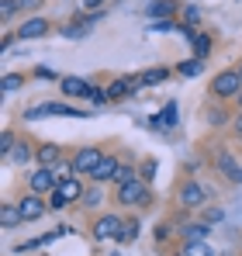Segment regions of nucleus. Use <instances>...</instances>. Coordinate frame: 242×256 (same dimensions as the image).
Instances as JSON below:
<instances>
[{
  "mask_svg": "<svg viewBox=\"0 0 242 256\" xmlns=\"http://www.w3.org/2000/svg\"><path fill=\"white\" fill-rule=\"evenodd\" d=\"M180 18H184L187 28H198L201 24V7L198 4H187V7H180Z\"/></svg>",
  "mask_w": 242,
  "mask_h": 256,
  "instance_id": "4be33fe9",
  "label": "nucleus"
},
{
  "mask_svg": "<svg viewBox=\"0 0 242 256\" xmlns=\"http://www.w3.org/2000/svg\"><path fill=\"white\" fill-rule=\"evenodd\" d=\"M35 160H38V166H48V170H56L59 166V146H38V152H35Z\"/></svg>",
  "mask_w": 242,
  "mask_h": 256,
  "instance_id": "f3484780",
  "label": "nucleus"
},
{
  "mask_svg": "<svg viewBox=\"0 0 242 256\" xmlns=\"http://www.w3.org/2000/svg\"><path fill=\"white\" fill-rule=\"evenodd\" d=\"M180 256H214V250H211L208 242H187V246L180 250Z\"/></svg>",
  "mask_w": 242,
  "mask_h": 256,
  "instance_id": "b1692460",
  "label": "nucleus"
},
{
  "mask_svg": "<svg viewBox=\"0 0 242 256\" xmlns=\"http://www.w3.org/2000/svg\"><path fill=\"white\" fill-rule=\"evenodd\" d=\"M48 208H52V212H62V208H66V201H62V194H59V190H52V194H48Z\"/></svg>",
  "mask_w": 242,
  "mask_h": 256,
  "instance_id": "473e14b6",
  "label": "nucleus"
},
{
  "mask_svg": "<svg viewBox=\"0 0 242 256\" xmlns=\"http://www.w3.org/2000/svg\"><path fill=\"white\" fill-rule=\"evenodd\" d=\"M135 90H138V76H118L114 84H108V97L121 100V97H132Z\"/></svg>",
  "mask_w": 242,
  "mask_h": 256,
  "instance_id": "9b49d317",
  "label": "nucleus"
},
{
  "mask_svg": "<svg viewBox=\"0 0 242 256\" xmlns=\"http://www.w3.org/2000/svg\"><path fill=\"white\" fill-rule=\"evenodd\" d=\"M121 228H124V222H121L118 214H100L97 222H94V239L97 242H108V239H118Z\"/></svg>",
  "mask_w": 242,
  "mask_h": 256,
  "instance_id": "7ed1b4c3",
  "label": "nucleus"
},
{
  "mask_svg": "<svg viewBox=\"0 0 242 256\" xmlns=\"http://www.w3.org/2000/svg\"><path fill=\"white\" fill-rule=\"evenodd\" d=\"M138 173L132 170V166H118V173H114V187H121V184H128V180H135Z\"/></svg>",
  "mask_w": 242,
  "mask_h": 256,
  "instance_id": "7c9ffc66",
  "label": "nucleus"
},
{
  "mask_svg": "<svg viewBox=\"0 0 242 256\" xmlns=\"http://www.w3.org/2000/svg\"><path fill=\"white\" fill-rule=\"evenodd\" d=\"M204 198H208L204 187H201V184H194V180H187V184L180 187V194H176V201H180L184 208H201Z\"/></svg>",
  "mask_w": 242,
  "mask_h": 256,
  "instance_id": "1a4fd4ad",
  "label": "nucleus"
},
{
  "mask_svg": "<svg viewBox=\"0 0 242 256\" xmlns=\"http://www.w3.org/2000/svg\"><path fill=\"white\" fill-rule=\"evenodd\" d=\"M184 28H187V24H184ZM184 28H180L173 18H170V21H152V24H149V32H184Z\"/></svg>",
  "mask_w": 242,
  "mask_h": 256,
  "instance_id": "c85d7f7f",
  "label": "nucleus"
},
{
  "mask_svg": "<svg viewBox=\"0 0 242 256\" xmlns=\"http://www.w3.org/2000/svg\"><path fill=\"white\" fill-rule=\"evenodd\" d=\"M18 4H21V10H38L45 0H18Z\"/></svg>",
  "mask_w": 242,
  "mask_h": 256,
  "instance_id": "e433bc0d",
  "label": "nucleus"
},
{
  "mask_svg": "<svg viewBox=\"0 0 242 256\" xmlns=\"http://www.w3.org/2000/svg\"><path fill=\"white\" fill-rule=\"evenodd\" d=\"M138 176H142V180L149 184V180L156 176V160H146V166H142V173H138Z\"/></svg>",
  "mask_w": 242,
  "mask_h": 256,
  "instance_id": "f704fd0d",
  "label": "nucleus"
},
{
  "mask_svg": "<svg viewBox=\"0 0 242 256\" xmlns=\"http://www.w3.org/2000/svg\"><path fill=\"white\" fill-rule=\"evenodd\" d=\"M201 70H204V59H198V56H194V59H184V62L176 66L180 76H201Z\"/></svg>",
  "mask_w": 242,
  "mask_h": 256,
  "instance_id": "412c9836",
  "label": "nucleus"
},
{
  "mask_svg": "<svg viewBox=\"0 0 242 256\" xmlns=\"http://www.w3.org/2000/svg\"><path fill=\"white\" fill-rule=\"evenodd\" d=\"M100 160H104V152H100V146H83L80 152L73 156V166H76V173H90L100 166Z\"/></svg>",
  "mask_w": 242,
  "mask_h": 256,
  "instance_id": "39448f33",
  "label": "nucleus"
},
{
  "mask_svg": "<svg viewBox=\"0 0 242 256\" xmlns=\"http://www.w3.org/2000/svg\"><path fill=\"white\" fill-rule=\"evenodd\" d=\"M211 94L214 97H239L242 94V76H239V70H222L214 80H211Z\"/></svg>",
  "mask_w": 242,
  "mask_h": 256,
  "instance_id": "f03ea898",
  "label": "nucleus"
},
{
  "mask_svg": "<svg viewBox=\"0 0 242 256\" xmlns=\"http://www.w3.org/2000/svg\"><path fill=\"white\" fill-rule=\"evenodd\" d=\"M28 187H32V194H52L59 187V176L48 166H38L35 173H28Z\"/></svg>",
  "mask_w": 242,
  "mask_h": 256,
  "instance_id": "20e7f679",
  "label": "nucleus"
},
{
  "mask_svg": "<svg viewBox=\"0 0 242 256\" xmlns=\"http://www.w3.org/2000/svg\"><path fill=\"white\" fill-rule=\"evenodd\" d=\"M42 118H52L48 114V104H38V108H28L24 111V122H42Z\"/></svg>",
  "mask_w": 242,
  "mask_h": 256,
  "instance_id": "cd10ccee",
  "label": "nucleus"
},
{
  "mask_svg": "<svg viewBox=\"0 0 242 256\" xmlns=\"http://www.w3.org/2000/svg\"><path fill=\"white\" fill-rule=\"evenodd\" d=\"M180 232H184L187 242H204V236L211 232V225H208V222H194V225H184Z\"/></svg>",
  "mask_w": 242,
  "mask_h": 256,
  "instance_id": "6ab92c4d",
  "label": "nucleus"
},
{
  "mask_svg": "<svg viewBox=\"0 0 242 256\" xmlns=\"http://www.w3.org/2000/svg\"><path fill=\"white\" fill-rule=\"evenodd\" d=\"M190 42H194V56H198V59H204V56L211 52V35H204V32H198Z\"/></svg>",
  "mask_w": 242,
  "mask_h": 256,
  "instance_id": "5701e85b",
  "label": "nucleus"
},
{
  "mask_svg": "<svg viewBox=\"0 0 242 256\" xmlns=\"http://www.w3.org/2000/svg\"><path fill=\"white\" fill-rule=\"evenodd\" d=\"M104 0H83V7H100Z\"/></svg>",
  "mask_w": 242,
  "mask_h": 256,
  "instance_id": "58836bf2",
  "label": "nucleus"
},
{
  "mask_svg": "<svg viewBox=\"0 0 242 256\" xmlns=\"http://www.w3.org/2000/svg\"><path fill=\"white\" fill-rule=\"evenodd\" d=\"M21 86H24V73H4V80H0L4 94H18Z\"/></svg>",
  "mask_w": 242,
  "mask_h": 256,
  "instance_id": "aec40b11",
  "label": "nucleus"
},
{
  "mask_svg": "<svg viewBox=\"0 0 242 256\" xmlns=\"http://www.w3.org/2000/svg\"><path fill=\"white\" fill-rule=\"evenodd\" d=\"M170 80V70L166 66H156V70H146V73H138V86H156V84H166Z\"/></svg>",
  "mask_w": 242,
  "mask_h": 256,
  "instance_id": "a211bd4d",
  "label": "nucleus"
},
{
  "mask_svg": "<svg viewBox=\"0 0 242 256\" xmlns=\"http://www.w3.org/2000/svg\"><path fill=\"white\" fill-rule=\"evenodd\" d=\"M138 232H142V225L132 218V222H124V228H121V236H118V242H135L138 239Z\"/></svg>",
  "mask_w": 242,
  "mask_h": 256,
  "instance_id": "a878e982",
  "label": "nucleus"
},
{
  "mask_svg": "<svg viewBox=\"0 0 242 256\" xmlns=\"http://www.w3.org/2000/svg\"><path fill=\"white\" fill-rule=\"evenodd\" d=\"M236 70H239V76H242V62H239V66H236Z\"/></svg>",
  "mask_w": 242,
  "mask_h": 256,
  "instance_id": "79ce46f5",
  "label": "nucleus"
},
{
  "mask_svg": "<svg viewBox=\"0 0 242 256\" xmlns=\"http://www.w3.org/2000/svg\"><path fill=\"white\" fill-rule=\"evenodd\" d=\"M18 225H24L21 208L18 204H0V228H18Z\"/></svg>",
  "mask_w": 242,
  "mask_h": 256,
  "instance_id": "dca6fc26",
  "label": "nucleus"
},
{
  "mask_svg": "<svg viewBox=\"0 0 242 256\" xmlns=\"http://www.w3.org/2000/svg\"><path fill=\"white\" fill-rule=\"evenodd\" d=\"M14 38H18V32H7V35H4V42H0V52H7V48L14 45Z\"/></svg>",
  "mask_w": 242,
  "mask_h": 256,
  "instance_id": "4c0bfd02",
  "label": "nucleus"
},
{
  "mask_svg": "<svg viewBox=\"0 0 242 256\" xmlns=\"http://www.w3.org/2000/svg\"><path fill=\"white\" fill-rule=\"evenodd\" d=\"M14 146H18V142H14V132L4 128V132H0V152H4L7 160H10V152H14Z\"/></svg>",
  "mask_w": 242,
  "mask_h": 256,
  "instance_id": "bb28decb",
  "label": "nucleus"
},
{
  "mask_svg": "<svg viewBox=\"0 0 242 256\" xmlns=\"http://www.w3.org/2000/svg\"><path fill=\"white\" fill-rule=\"evenodd\" d=\"M35 76H38V80H62V76H59L56 70H48V66H38V70H35Z\"/></svg>",
  "mask_w": 242,
  "mask_h": 256,
  "instance_id": "72a5a7b5",
  "label": "nucleus"
},
{
  "mask_svg": "<svg viewBox=\"0 0 242 256\" xmlns=\"http://www.w3.org/2000/svg\"><path fill=\"white\" fill-rule=\"evenodd\" d=\"M48 32H52V24H48L45 18H38V14H35V18L21 21V28H18V38H21V42H35V38H45Z\"/></svg>",
  "mask_w": 242,
  "mask_h": 256,
  "instance_id": "0eeeda50",
  "label": "nucleus"
},
{
  "mask_svg": "<svg viewBox=\"0 0 242 256\" xmlns=\"http://www.w3.org/2000/svg\"><path fill=\"white\" fill-rule=\"evenodd\" d=\"M18 208H21V218L24 222H38L42 214L48 212V201H42V194H28V198L18 201Z\"/></svg>",
  "mask_w": 242,
  "mask_h": 256,
  "instance_id": "6e6552de",
  "label": "nucleus"
},
{
  "mask_svg": "<svg viewBox=\"0 0 242 256\" xmlns=\"http://www.w3.org/2000/svg\"><path fill=\"white\" fill-rule=\"evenodd\" d=\"M118 160H114V156H104V160H100V166H97V170L90 173V180H94V184H97V187H100V184H108V180H114V173H118Z\"/></svg>",
  "mask_w": 242,
  "mask_h": 256,
  "instance_id": "ddd939ff",
  "label": "nucleus"
},
{
  "mask_svg": "<svg viewBox=\"0 0 242 256\" xmlns=\"http://www.w3.org/2000/svg\"><path fill=\"white\" fill-rule=\"evenodd\" d=\"M236 132L242 135V111H239V118H236Z\"/></svg>",
  "mask_w": 242,
  "mask_h": 256,
  "instance_id": "ea45409f",
  "label": "nucleus"
},
{
  "mask_svg": "<svg viewBox=\"0 0 242 256\" xmlns=\"http://www.w3.org/2000/svg\"><path fill=\"white\" fill-rule=\"evenodd\" d=\"M214 166L225 173V176H228L232 184H242V166L236 163V160H232V152H225V149H222V152L214 156Z\"/></svg>",
  "mask_w": 242,
  "mask_h": 256,
  "instance_id": "f8f14e48",
  "label": "nucleus"
},
{
  "mask_svg": "<svg viewBox=\"0 0 242 256\" xmlns=\"http://www.w3.org/2000/svg\"><path fill=\"white\" fill-rule=\"evenodd\" d=\"M176 10H180L176 0H152V4H149V18H152V21H170Z\"/></svg>",
  "mask_w": 242,
  "mask_h": 256,
  "instance_id": "4468645a",
  "label": "nucleus"
},
{
  "mask_svg": "<svg viewBox=\"0 0 242 256\" xmlns=\"http://www.w3.org/2000/svg\"><path fill=\"white\" fill-rule=\"evenodd\" d=\"M111 256H121V253H111Z\"/></svg>",
  "mask_w": 242,
  "mask_h": 256,
  "instance_id": "37998d69",
  "label": "nucleus"
},
{
  "mask_svg": "<svg viewBox=\"0 0 242 256\" xmlns=\"http://www.w3.org/2000/svg\"><path fill=\"white\" fill-rule=\"evenodd\" d=\"M83 204H86V208H97V204H100V190H97V187H94V190H83Z\"/></svg>",
  "mask_w": 242,
  "mask_h": 256,
  "instance_id": "2f4dec72",
  "label": "nucleus"
},
{
  "mask_svg": "<svg viewBox=\"0 0 242 256\" xmlns=\"http://www.w3.org/2000/svg\"><path fill=\"white\" fill-rule=\"evenodd\" d=\"M32 156H35V152H32V146H28V142H18V146H14V152H10V160H14V163H21V166H24V163H32Z\"/></svg>",
  "mask_w": 242,
  "mask_h": 256,
  "instance_id": "393cba45",
  "label": "nucleus"
},
{
  "mask_svg": "<svg viewBox=\"0 0 242 256\" xmlns=\"http://www.w3.org/2000/svg\"><path fill=\"white\" fill-rule=\"evenodd\" d=\"M59 90H62V97H80V100H90L97 86L90 84V80H80V76H62V80H59Z\"/></svg>",
  "mask_w": 242,
  "mask_h": 256,
  "instance_id": "423d86ee",
  "label": "nucleus"
},
{
  "mask_svg": "<svg viewBox=\"0 0 242 256\" xmlns=\"http://www.w3.org/2000/svg\"><path fill=\"white\" fill-rule=\"evenodd\" d=\"M176 100H170L166 108H162L156 118H149V128H156V132H170V128H176Z\"/></svg>",
  "mask_w": 242,
  "mask_h": 256,
  "instance_id": "9d476101",
  "label": "nucleus"
},
{
  "mask_svg": "<svg viewBox=\"0 0 242 256\" xmlns=\"http://www.w3.org/2000/svg\"><path fill=\"white\" fill-rule=\"evenodd\" d=\"M59 194H62V201L66 204H73V201H80L83 198V184L76 180V176H70V180H59V187H56Z\"/></svg>",
  "mask_w": 242,
  "mask_h": 256,
  "instance_id": "2eb2a0df",
  "label": "nucleus"
},
{
  "mask_svg": "<svg viewBox=\"0 0 242 256\" xmlns=\"http://www.w3.org/2000/svg\"><path fill=\"white\" fill-rule=\"evenodd\" d=\"M18 10H21V4H18V0H4V4H0V18H4V21H10Z\"/></svg>",
  "mask_w": 242,
  "mask_h": 256,
  "instance_id": "c756f323",
  "label": "nucleus"
},
{
  "mask_svg": "<svg viewBox=\"0 0 242 256\" xmlns=\"http://www.w3.org/2000/svg\"><path fill=\"white\" fill-rule=\"evenodd\" d=\"M118 204H138V208L152 204V190H149V184H146L142 176L121 184V187H118Z\"/></svg>",
  "mask_w": 242,
  "mask_h": 256,
  "instance_id": "f257e3e1",
  "label": "nucleus"
},
{
  "mask_svg": "<svg viewBox=\"0 0 242 256\" xmlns=\"http://www.w3.org/2000/svg\"><path fill=\"white\" fill-rule=\"evenodd\" d=\"M222 218H225L222 208H208V212H204V222H208V225H214V222H222Z\"/></svg>",
  "mask_w": 242,
  "mask_h": 256,
  "instance_id": "c9c22d12",
  "label": "nucleus"
},
{
  "mask_svg": "<svg viewBox=\"0 0 242 256\" xmlns=\"http://www.w3.org/2000/svg\"><path fill=\"white\" fill-rule=\"evenodd\" d=\"M236 100H239V108H242V94H239V97H236Z\"/></svg>",
  "mask_w": 242,
  "mask_h": 256,
  "instance_id": "a19ab883",
  "label": "nucleus"
}]
</instances>
